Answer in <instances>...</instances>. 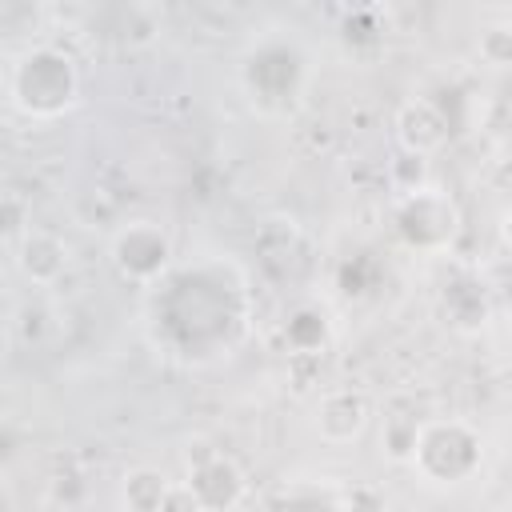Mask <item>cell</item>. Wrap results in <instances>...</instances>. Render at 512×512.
Here are the masks:
<instances>
[{
	"label": "cell",
	"mask_w": 512,
	"mask_h": 512,
	"mask_svg": "<svg viewBox=\"0 0 512 512\" xmlns=\"http://www.w3.org/2000/svg\"><path fill=\"white\" fill-rule=\"evenodd\" d=\"M500 240H504V244L512 248V208H508V212L500 216Z\"/></svg>",
	"instance_id": "17"
},
{
	"label": "cell",
	"mask_w": 512,
	"mask_h": 512,
	"mask_svg": "<svg viewBox=\"0 0 512 512\" xmlns=\"http://www.w3.org/2000/svg\"><path fill=\"white\" fill-rule=\"evenodd\" d=\"M240 84H244V96L252 100V108H260L268 116H284V112L300 108V100L308 92V56L292 36L268 32V36L252 40V48L244 52Z\"/></svg>",
	"instance_id": "3"
},
{
	"label": "cell",
	"mask_w": 512,
	"mask_h": 512,
	"mask_svg": "<svg viewBox=\"0 0 512 512\" xmlns=\"http://www.w3.org/2000/svg\"><path fill=\"white\" fill-rule=\"evenodd\" d=\"M392 228L404 248L436 256V252H448L452 240L460 236V208L444 188L424 184L416 192H400L392 208Z\"/></svg>",
	"instance_id": "5"
},
{
	"label": "cell",
	"mask_w": 512,
	"mask_h": 512,
	"mask_svg": "<svg viewBox=\"0 0 512 512\" xmlns=\"http://www.w3.org/2000/svg\"><path fill=\"white\" fill-rule=\"evenodd\" d=\"M188 488L204 512H236L248 496V476L228 452L196 440L188 444Z\"/></svg>",
	"instance_id": "7"
},
{
	"label": "cell",
	"mask_w": 512,
	"mask_h": 512,
	"mask_svg": "<svg viewBox=\"0 0 512 512\" xmlns=\"http://www.w3.org/2000/svg\"><path fill=\"white\" fill-rule=\"evenodd\" d=\"M268 512H348V500L320 480H288L272 492Z\"/></svg>",
	"instance_id": "12"
},
{
	"label": "cell",
	"mask_w": 512,
	"mask_h": 512,
	"mask_svg": "<svg viewBox=\"0 0 512 512\" xmlns=\"http://www.w3.org/2000/svg\"><path fill=\"white\" fill-rule=\"evenodd\" d=\"M448 132H452V120L436 100L412 96L396 112V136H400V148L408 156H432L436 148H444Z\"/></svg>",
	"instance_id": "9"
},
{
	"label": "cell",
	"mask_w": 512,
	"mask_h": 512,
	"mask_svg": "<svg viewBox=\"0 0 512 512\" xmlns=\"http://www.w3.org/2000/svg\"><path fill=\"white\" fill-rule=\"evenodd\" d=\"M416 432H420V420L416 416H388L384 420V448H388V456L392 460H412Z\"/></svg>",
	"instance_id": "15"
},
{
	"label": "cell",
	"mask_w": 512,
	"mask_h": 512,
	"mask_svg": "<svg viewBox=\"0 0 512 512\" xmlns=\"http://www.w3.org/2000/svg\"><path fill=\"white\" fill-rule=\"evenodd\" d=\"M172 480L160 468H132L120 480V504L124 512H160Z\"/></svg>",
	"instance_id": "13"
},
{
	"label": "cell",
	"mask_w": 512,
	"mask_h": 512,
	"mask_svg": "<svg viewBox=\"0 0 512 512\" xmlns=\"http://www.w3.org/2000/svg\"><path fill=\"white\" fill-rule=\"evenodd\" d=\"M284 340L296 356H320L332 344V316L316 300H304L284 320Z\"/></svg>",
	"instance_id": "11"
},
{
	"label": "cell",
	"mask_w": 512,
	"mask_h": 512,
	"mask_svg": "<svg viewBox=\"0 0 512 512\" xmlns=\"http://www.w3.org/2000/svg\"><path fill=\"white\" fill-rule=\"evenodd\" d=\"M8 100L28 120H56L80 100V72L56 44L24 48L8 68Z\"/></svg>",
	"instance_id": "2"
},
{
	"label": "cell",
	"mask_w": 512,
	"mask_h": 512,
	"mask_svg": "<svg viewBox=\"0 0 512 512\" xmlns=\"http://www.w3.org/2000/svg\"><path fill=\"white\" fill-rule=\"evenodd\" d=\"M112 264L124 280L156 288L172 272V236L156 220H128L112 236Z\"/></svg>",
	"instance_id": "6"
},
{
	"label": "cell",
	"mask_w": 512,
	"mask_h": 512,
	"mask_svg": "<svg viewBox=\"0 0 512 512\" xmlns=\"http://www.w3.org/2000/svg\"><path fill=\"white\" fill-rule=\"evenodd\" d=\"M484 440L468 420H424L412 448V468L432 488H456L480 472Z\"/></svg>",
	"instance_id": "4"
},
{
	"label": "cell",
	"mask_w": 512,
	"mask_h": 512,
	"mask_svg": "<svg viewBox=\"0 0 512 512\" xmlns=\"http://www.w3.org/2000/svg\"><path fill=\"white\" fill-rule=\"evenodd\" d=\"M252 316L248 280L236 260L204 256L196 264L172 268L148 304L152 344L164 348L172 360L208 364L228 356Z\"/></svg>",
	"instance_id": "1"
},
{
	"label": "cell",
	"mask_w": 512,
	"mask_h": 512,
	"mask_svg": "<svg viewBox=\"0 0 512 512\" xmlns=\"http://www.w3.org/2000/svg\"><path fill=\"white\" fill-rule=\"evenodd\" d=\"M444 308H448V320L456 328H484V320H488V296H484V288L476 280H464V276L444 288Z\"/></svg>",
	"instance_id": "14"
},
{
	"label": "cell",
	"mask_w": 512,
	"mask_h": 512,
	"mask_svg": "<svg viewBox=\"0 0 512 512\" xmlns=\"http://www.w3.org/2000/svg\"><path fill=\"white\" fill-rule=\"evenodd\" d=\"M368 420H372V404H368V396L360 388H332V392H324L316 400V416H312V424H316L324 444H352V440H360Z\"/></svg>",
	"instance_id": "8"
},
{
	"label": "cell",
	"mask_w": 512,
	"mask_h": 512,
	"mask_svg": "<svg viewBox=\"0 0 512 512\" xmlns=\"http://www.w3.org/2000/svg\"><path fill=\"white\" fill-rule=\"evenodd\" d=\"M160 512H204V508H200V500H196V492L188 488V480H176V484L168 488V496H164V504H160Z\"/></svg>",
	"instance_id": "16"
},
{
	"label": "cell",
	"mask_w": 512,
	"mask_h": 512,
	"mask_svg": "<svg viewBox=\"0 0 512 512\" xmlns=\"http://www.w3.org/2000/svg\"><path fill=\"white\" fill-rule=\"evenodd\" d=\"M16 268H20V276H24L28 284L48 288V284H56V280L64 276V268H68V244H64L60 236L44 232V228H28V232L20 236V244H16Z\"/></svg>",
	"instance_id": "10"
}]
</instances>
